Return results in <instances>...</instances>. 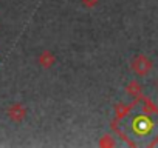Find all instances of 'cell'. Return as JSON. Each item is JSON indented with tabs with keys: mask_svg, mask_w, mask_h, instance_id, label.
Instances as JSON below:
<instances>
[{
	"mask_svg": "<svg viewBox=\"0 0 158 148\" xmlns=\"http://www.w3.org/2000/svg\"><path fill=\"white\" fill-rule=\"evenodd\" d=\"M130 68H132V71L136 74V76H139V77H146L147 74L152 71L153 63H152V60H150L147 56H144V54H138V56H135V57L132 59Z\"/></svg>",
	"mask_w": 158,
	"mask_h": 148,
	"instance_id": "obj_1",
	"label": "cell"
},
{
	"mask_svg": "<svg viewBox=\"0 0 158 148\" xmlns=\"http://www.w3.org/2000/svg\"><path fill=\"white\" fill-rule=\"evenodd\" d=\"M6 114H8L10 120H13V122H16V123H20V122H23L25 117H27V108H25L22 103L16 102V103H13V105L8 107Z\"/></svg>",
	"mask_w": 158,
	"mask_h": 148,
	"instance_id": "obj_2",
	"label": "cell"
},
{
	"mask_svg": "<svg viewBox=\"0 0 158 148\" xmlns=\"http://www.w3.org/2000/svg\"><path fill=\"white\" fill-rule=\"evenodd\" d=\"M133 123H136V125H133V130H135L138 134H147V133L152 130V122H150L147 117H144V116L136 117V119L133 120Z\"/></svg>",
	"mask_w": 158,
	"mask_h": 148,
	"instance_id": "obj_3",
	"label": "cell"
},
{
	"mask_svg": "<svg viewBox=\"0 0 158 148\" xmlns=\"http://www.w3.org/2000/svg\"><path fill=\"white\" fill-rule=\"evenodd\" d=\"M37 62H39V65H40L42 68H51V66L56 63V56H54L53 51L45 49V51H42V53L39 54Z\"/></svg>",
	"mask_w": 158,
	"mask_h": 148,
	"instance_id": "obj_4",
	"label": "cell"
},
{
	"mask_svg": "<svg viewBox=\"0 0 158 148\" xmlns=\"http://www.w3.org/2000/svg\"><path fill=\"white\" fill-rule=\"evenodd\" d=\"M127 93L132 96V97H139L141 96V85L138 82H130L127 85Z\"/></svg>",
	"mask_w": 158,
	"mask_h": 148,
	"instance_id": "obj_5",
	"label": "cell"
},
{
	"mask_svg": "<svg viewBox=\"0 0 158 148\" xmlns=\"http://www.w3.org/2000/svg\"><path fill=\"white\" fill-rule=\"evenodd\" d=\"M81 2H82V5H84L85 8H95V6L98 5L99 0H81Z\"/></svg>",
	"mask_w": 158,
	"mask_h": 148,
	"instance_id": "obj_6",
	"label": "cell"
},
{
	"mask_svg": "<svg viewBox=\"0 0 158 148\" xmlns=\"http://www.w3.org/2000/svg\"><path fill=\"white\" fill-rule=\"evenodd\" d=\"M156 85H158V84H156Z\"/></svg>",
	"mask_w": 158,
	"mask_h": 148,
	"instance_id": "obj_7",
	"label": "cell"
}]
</instances>
